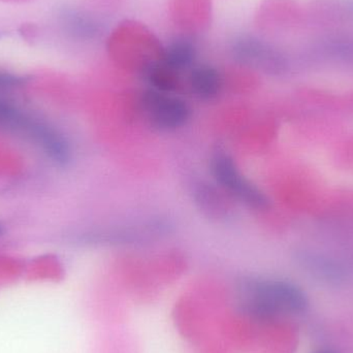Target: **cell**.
<instances>
[{
    "label": "cell",
    "instance_id": "1",
    "mask_svg": "<svg viewBox=\"0 0 353 353\" xmlns=\"http://www.w3.org/2000/svg\"><path fill=\"white\" fill-rule=\"evenodd\" d=\"M236 310L250 321L270 323L302 313L305 292L292 282L276 278L244 277L236 283Z\"/></svg>",
    "mask_w": 353,
    "mask_h": 353
},
{
    "label": "cell",
    "instance_id": "2",
    "mask_svg": "<svg viewBox=\"0 0 353 353\" xmlns=\"http://www.w3.org/2000/svg\"><path fill=\"white\" fill-rule=\"evenodd\" d=\"M210 172L216 184L243 205L257 211L269 209L271 201L265 191L242 173L230 153L222 150L214 153Z\"/></svg>",
    "mask_w": 353,
    "mask_h": 353
},
{
    "label": "cell",
    "instance_id": "3",
    "mask_svg": "<svg viewBox=\"0 0 353 353\" xmlns=\"http://www.w3.org/2000/svg\"><path fill=\"white\" fill-rule=\"evenodd\" d=\"M141 105L150 125L161 132L182 130L192 117L189 103L173 93L147 89L143 93Z\"/></svg>",
    "mask_w": 353,
    "mask_h": 353
},
{
    "label": "cell",
    "instance_id": "4",
    "mask_svg": "<svg viewBox=\"0 0 353 353\" xmlns=\"http://www.w3.org/2000/svg\"><path fill=\"white\" fill-rule=\"evenodd\" d=\"M232 57L243 65L263 70L268 74H279L288 70L285 56L269 43L253 37H242L232 43Z\"/></svg>",
    "mask_w": 353,
    "mask_h": 353
},
{
    "label": "cell",
    "instance_id": "5",
    "mask_svg": "<svg viewBox=\"0 0 353 353\" xmlns=\"http://www.w3.org/2000/svg\"><path fill=\"white\" fill-rule=\"evenodd\" d=\"M188 84L191 92L199 101H213L223 89V78L217 68L201 64L191 68Z\"/></svg>",
    "mask_w": 353,
    "mask_h": 353
},
{
    "label": "cell",
    "instance_id": "6",
    "mask_svg": "<svg viewBox=\"0 0 353 353\" xmlns=\"http://www.w3.org/2000/svg\"><path fill=\"white\" fill-rule=\"evenodd\" d=\"M196 58V49L193 43L186 39H178L172 41L163 52L161 62L170 70L179 74L192 68Z\"/></svg>",
    "mask_w": 353,
    "mask_h": 353
},
{
    "label": "cell",
    "instance_id": "7",
    "mask_svg": "<svg viewBox=\"0 0 353 353\" xmlns=\"http://www.w3.org/2000/svg\"><path fill=\"white\" fill-rule=\"evenodd\" d=\"M144 74L149 87L153 90L173 93L178 87V74L161 61L149 64Z\"/></svg>",
    "mask_w": 353,
    "mask_h": 353
},
{
    "label": "cell",
    "instance_id": "8",
    "mask_svg": "<svg viewBox=\"0 0 353 353\" xmlns=\"http://www.w3.org/2000/svg\"><path fill=\"white\" fill-rule=\"evenodd\" d=\"M35 122L37 120L27 117L12 103L0 99V128L25 132L29 136Z\"/></svg>",
    "mask_w": 353,
    "mask_h": 353
},
{
    "label": "cell",
    "instance_id": "9",
    "mask_svg": "<svg viewBox=\"0 0 353 353\" xmlns=\"http://www.w3.org/2000/svg\"><path fill=\"white\" fill-rule=\"evenodd\" d=\"M21 84H22V79L19 77L0 72V89L14 88V87L20 86Z\"/></svg>",
    "mask_w": 353,
    "mask_h": 353
},
{
    "label": "cell",
    "instance_id": "10",
    "mask_svg": "<svg viewBox=\"0 0 353 353\" xmlns=\"http://www.w3.org/2000/svg\"><path fill=\"white\" fill-rule=\"evenodd\" d=\"M344 8H345L346 10H348V12L353 17V0H345Z\"/></svg>",
    "mask_w": 353,
    "mask_h": 353
},
{
    "label": "cell",
    "instance_id": "11",
    "mask_svg": "<svg viewBox=\"0 0 353 353\" xmlns=\"http://www.w3.org/2000/svg\"><path fill=\"white\" fill-rule=\"evenodd\" d=\"M2 232H3V228H2V226L0 225V236H1Z\"/></svg>",
    "mask_w": 353,
    "mask_h": 353
},
{
    "label": "cell",
    "instance_id": "12",
    "mask_svg": "<svg viewBox=\"0 0 353 353\" xmlns=\"http://www.w3.org/2000/svg\"><path fill=\"white\" fill-rule=\"evenodd\" d=\"M317 353H333V352H317Z\"/></svg>",
    "mask_w": 353,
    "mask_h": 353
},
{
    "label": "cell",
    "instance_id": "13",
    "mask_svg": "<svg viewBox=\"0 0 353 353\" xmlns=\"http://www.w3.org/2000/svg\"><path fill=\"white\" fill-rule=\"evenodd\" d=\"M350 48H352V51H353V43H350Z\"/></svg>",
    "mask_w": 353,
    "mask_h": 353
}]
</instances>
